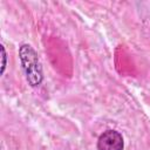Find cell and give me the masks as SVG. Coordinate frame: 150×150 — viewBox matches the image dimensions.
Listing matches in <instances>:
<instances>
[{"label":"cell","instance_id":"7a4b0ae2","mask_svg":"<svg viewBox=\"0 0 150 150\" xmlns=\"http://www.w3.org/2000/svg\"><path fill=\"white\" fill-rule=\"evenodd\" d=\"M124 142L122 135L116 130L104 131L97 141L98 150H123Z\"/></svg>","mask_w":150,"mask_h":150},{"label":"cell","instance_id":"6da1fadb","mask_svg":"<svg viewBox=\"0 0 150 150\" xmlns=\"http://www.w3.org/2000/svg\"><path fill=\"white\" fill-rule=\"evenodd\" d=\"M19 55L26 79L32 87H36L42 82V68L36 52L29 45H22L19 49Z\"/></svg>","mask_w":150,"mask_h":150},{"label":"cell","instance_id":"3957f363","mask_svg":"<svg viewBox=\"0 0 150 150\" xmlns=\"http://www.w3.org/2000/svg\"><path fill=\"white\" fill-rule=\"evenodd\" d=\"M1 53H2V64H1V74H4L5 71V68H6V64H7V54H6V50H5V47L1 46Z\"/></svg>","mask_w":150,"mask_h":150}]
</instances>
